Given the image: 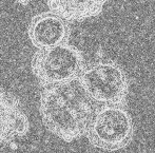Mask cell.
Instances as JSON below:
<instances>
[{"mask_svg": "<svg viewBox=\"0 0 155 153\" xmlns=\"http://www.w3.org/2000/svg\"><path fill=\"white\" fill-rule=\"evenodd\" d=\"M96 110L79 79L45 87L40 96V115L45 128L67 143L86 134Z\"/></svg>", "mask_w": 155, "mask_h": 153, "instance_id": "cell-1", "label": "cell"}, {"mask_svg": "<svg viewBox=\"0 0 155 153\" xmlns=\"http://www.w3.org/2000/svg\"><path fill=\"white\" fill-rule=\"evenodd\" d=\"M94 104L123 106L129 93V80L124 69L112 60L97 61L84 69L78 77Z\"/></svg>", "mask_w": 155, "mask_h": 153, "instance_id": "cell-2", "label": "cell"}, {"mask_svg": "<svg viewBox=\"0 0 155 153\" xmlns=\"http://www.w3.org/2000/svg\"><path fill=\"white\" fill-rule=\"evenodd\" d=\"M32 71L43 87L78 78L86 68L82 53L69 43L38 50L32 58Z\"/></svg>", "mask_w": 155, "mask_h": 153, "instance_id": "cell-3", "label": "cell"}, {"mask_svg": "<svg viewBox=\"0 0 155 153\" xmlns=\"http://www.w3.org/2000/svg\"><path fill=\"white\" fill-rule=\"evenodd\" d=\"M134 134L132 117L123 106L96 109L86 135L91 145L106 151H117L130 144Z\"/></svg>", "mask_w": 155, "mask_h": 153, "instance_id": "cell-4", "label": "cell"}, {"mask_svg": "<svg viewBox=\"0 0 155 153\" xmlns=\"http://www.w3.org/2000/svg\"><path fill=\"white\" fill-rule=\"evenodd\" d=\"M28 35L38 50L49 49L68 43L70 38L69 23L52 12H45L32 18Z\"/></svg>", "mask_w": 155, "mask_h": 153, "instance_id": "cell-5", "label": "cell"}, {"mask_svg": "<svg viewBox=\"0 0 155 153\" xmlns=\"http://www.w3.org/2000/svg\"><path fill=\"white\" fill-rule=\"evenodd\" d=\"M29 128V119L19 100L0 89V147L27 134Z\"/></svg>", "mask_w": 155, "mask_h": 153, "instance_id": "cell-6", "label": "cell"}, {"mask_svg": "<svg viewBox=\"0 0 155 153\" xmlns=\"http://www.w3.org/2000/svg\"><path fill=\"white\" fill-rule=\"evenodd\" d=\"M107 0H48L50 12L67 22L82 21L101 13Z\"/></svg>", "mask_w": 155, "mask_h": 153, "instance_id": "cell-7", "label": "cell"}]
</instances>
